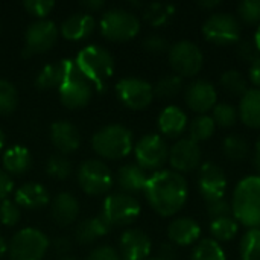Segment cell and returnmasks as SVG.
Segmentation results:
<instances>
[{"instance_id": "49", "label": "cell", "mask_w": 260, "mask_h": 260, "mask_svg": "<svg viewBox=\"0 0 260 260\" xmlns=\"http://www.w3.org/2000/svg\"><path fill=\"white\" fill-rule=\"evenodd\" d=\"M53 248L58 254H61L62 257L67 256L72 250V241L66 236H61V238H56L53 241Z\"/></svg>"}, {"instance_id": "13", "label": "cell", "mask_w": 260, "mask_h": 260, "mask_svg": "<svg viewBox=\"0 0 260 260\" xmlns=\"http://www.w3.org/2000/svg\"><path fill=\"white\" fill-rule=\"evenodd\" d=\"M59 30L52 20H38L34 21L26 30V47L23 56H30L35 53H44L50 50L56 40Z\"/></svg>"}, {"instance_id": "10", "label": "cell", "mask_w": 260, "mask_h": 260, "mask_svg": "<svg viewBox=\"0 0 260 260\" xmlns=\"http://www.w3.org/2000/svg\"><path fill=\"white\" fill-rule=\"evenodd\" d=\"M78 184L87 195L98 197L107 193L113 186V177L108 166L101 160H85L81 163L78 174Z\"/></svg>"}, {"instance_id": "40", "label": "cell", "mask_w": 260, "mask_h": 260, "mask_svg": "<svg viewBox=\"0 0 260 260\" xmlns=\"http://www.w3.org/2000/svg\"><path fill=\"white\" fill-rule=\"evenodd\" d=\"M46 172H47V175H50L56 180H66L72 174V163L66 155L55 154L47 160Z\"/></svg>"}, {"instance_id": "38", "label": "cell", "mask_w": 260, "mask_h": 260, "mask_svg": "<svg viewBox=\"0 0 260 260\" xmlns=\"http://www.w3.org/2000/svg\"><path fill=\"white\" fill-rule=\"evenodd\" d=\"M18 104V91L15 85L6 79H0V116L11 114Z\"/></svg>"}, {"instance_id": "43", "label": "cell", "mask_w": 260, "mask_h": 260, "mask_svg": "<svg viewBox=\"0 0 260 260\" xmlns=\"http://www.w3.org/2000/svg\"><path fill=\"white\" fill-rule=\"evenodd\" d=\"M207 206V215L210 216V219H219V218H225V216H233L232 212V203L222 197V198H216L212 201H206Z\"/></svg>"}, {"instance_id": "46", "label": "cell", "mask_w": 260, "mask_h": 260, "mask_svg": "<svg viewBox=\"0 0 260 260\" xmlns=\"http://www.w3.org/2000/svg\"><path fill=\"white\" fill-rule=\"evenodd\" d=\"M143 47L151 53H163V52L169 50V43L160 34H149L143 40Z\"/></svg>"}, {"instance_id": "41", "label": "cell", "mask_w": 260, "mask_h": 260, "mask_svg": "<svg viewBox=\"0 0 260 260\" xmlns=\"http://www.w3.org/2000/svg\"><path fill=\"white\" fill-rule=\"evenodd\" d=\"M238 15L247 24L260 23V0H242L238 3Z\"/></svg>"}, {"instance_id": "34", "label": "cell", "mask_w": 260, "mask_h": 260, "mask_svg": "<svg viewBox=\"0 0 260 260\" xmlns=\"http://www.w3.org/2000/svg\"><path fill=\"white\" fill-rule=\"evenodd\" d=\"M239 232V222L233 216H225L219 219H213L210 222V233L216 242L232 241Z\"/></svg>"}, {"instance_id": "16", "label": "cell", "mask_w": 260, "mask_h": 260, "mask_svg": "<svg viewBox=\"0 0 260 260\" xmlns=\"http://www.w3.org/2000/svg\"><path fill=\"white\" fill-rule=\"evenodd\" d=\"M201 148L190 137H183L177 140L169 149V163L177 172H190L201 165Z\"/></svg>"}, {"instance_id": "29", "label": "cell", "mask_w": 260, "mask_h": 260, "mask_svg": "<svg viewBox=\"0 0 260 260\" xmlns=\"http://www.w3.org/2000/svg\"><path fill=\"white\" fill-rule=\"evenodd\" d=\"M32 165V155L29 149L21 145H14L8 148L3 154V169L6 174L23 175L29 171Z\"/></svg>"}, {"instance_id": "20", "label": "cell", "mask_w": 260, "mask_h": 260, "mask_svg": "<svg viewBox=\"0 0 260 260\" xmlns=\"http://www.w3.org/2000/svg\"><path fill=\"white\" fill-rule=\"evenodd\" d=\"M50 140L52 145L59 151V154L66 155L79 148L81 134L73 123L67 120H59L50 126Z\"/></svg>"}, {"instance_id": "23", "label": "cell", "mask_w": 260, "mask_h": 260, "mask_svg": "<svg viewBox=\"0 0 260 260\" xmlns=\"http://www.w3.org/2000/svg\"><path fill=\"white\" fill-rule=\"evenodd\" d=\"M49 192L44 186L38 183H26L15 190L14 201L18 207H24L27 210L43 209L49 204Z\"/></svg>"}, {"instance_id": "37", "label": "cell", "mask_w": 260, "mask_h": 260, "mask_svg": "<svg viewBox=\"0 0 260 260\" xmlns=\"http://www.w3.org/2000/svg\"><path fill=\"white\" fill-rule=\"evenodd\" d=\"M183 78L177 73L163 76L155 85H154V94L163 99H169L177 96L183 90Z\"/></svg>"}, {"instance_id": "26", "label": "cell", "mask_w": 260, "mask_h": 260, "mask_svg": "<svg viewBox=\"0 0 260 260\" xmlns=\"http://www.w3.org/2000/svg\"><path fill=\"white\" fill-rule=\"evenodd\" d=\"M146 181L148 175L139 165H125L117 172V186L128 195L143 192Z\"/></svg>"}, {"instance_id": "30", "label": "cell", "mask_w": 260, "mask_h": 260, "mask_svg": "<svg viewBox=\"0 0 260 260\" xmlns=\"http://www.w3.org/2000/svg\"><path fill=\"white\" fill-rule=\"evenodd\" d=\"M177 8L172 3H161V2H154V3H146L143 8V18L151 24V26H165L175 14Z\"/></svg>"}, {"instance_id": "2", "label": "cell", "mask_w": 260, "mask_h": 260, "mask_svg": "<svg viewBox=\"0 0 260 260\" xmlns=\"http://www.w3.org/2000/svg\"><path fill=\"white\" fill-rule=\"evenodd\" d=\"M230 203L233 218L239 224L260 229V175L244 177L236 184Z\"/></svg>"}, {"instance_id": "4", "label": "cell", "mask_w": 260, "mask_h": 260, "mask_svg": "<svg viewBox=\"0 0 260 260\" xmlns=\"http://www.w3.org/2000/svg\"><path fill=\"white\" fill-rule=\"evenodd\" d=\"M76 66L81 75L98 88H104L105 79L114 72V59L111 53L98 44L85 46L76 56Z\"/></svg>"}, {"instance_id": "54", "label": "cell", "mask_w": 260, "mask_h": 260, "mask_svg": "<svg viewBox=\"0 0 260 260\" xmlns=\"http://www.w3.org/2000/svg\"><path fill=\"white\" fill-rule=\"evenodd\" d=\"M254 165L257 168V171L260 172V136L256 142V146H254Z\"/></svg>"}, {"instance_id": "17", "label": "cell", "mask_w": 260, "mask_h": 260, "mask_svg": "<svg viewBox=\"0 0 260 260\" xmlns=\"http://www.w3.org/2000/svg\"><path fill=\"white\" fill-rule=\"evenodd\" d=\"M184 98L190 110L200 114H206L209 110H212L216 105L218 91L213 82L207 79H197L187 85Z\"/></svg>"}, {"instance_id": "19", "label": "cell", "mask_w": 260, "mask_h": 260, "mask_svg": "<svg viewBox=\"0 0 260 260\" xmlns=\"http://www.w3.org/2000/svg\"><path fill=\"white\" fill-rule=\"evenodd\" d=\"M58 93H59V101L64 107L70 110H76L85 107L90 102L93 96V88L85 78L79 76L66 81L58 88Z\"/></svg>"}, {"instance_id": "51", "label": "cell", "mask_w": 260, "mask_h": 260, "mask_svg": "<svg viewBox=\"0 0 260 260\" xmlns=\"http://www.w3.org/2000/svg\"><path fill=\"white\" fill-rule=\"evenodd\" d=\"M248 78H250V81H251L257 88H260V56L256 61H253V62L250 64Z\"/></svg>"}, {"instance_id": "9", "label": "cell", "mask_w": 260, "mask_h": 260, "mask_svg": "<svg viewBox=\"0 0 260 260\" xmlns=\"http://www.w3.org/2000/svg\"><path fill=\"white\" fill-rule=\"evenodd\" d=\"M241 21L230 12H213L203 24V35L216 44H233L241 40Z\"/></svg>"}, {"instance_id": "42", "label": "cell", "mask_w": 260, "mask_h": 260, "mask_svg": "<svg viewBox=\"0 0 260 260\" xmlns=\"http://www.w3.org/2000/svg\"><path fill=\"white\" fill-rule=\"evenodd\" d=\"M20 218H21V210L15 204V201H11V200L0 201V222L5 227L17 225Z\"/></svg>"}, {"instance_id": "32", "label": "cell", "mask_w": 260, "mask_h": 260, "mask_svg": "<svg viewBox=\"0 0 260 260\" xmlns=\"http://www.w3.org/2000/svg\"><path fill=\"white\" fill-rule=\"evenodd\" d=\"M221 87L232 96H244L248 90V81L238 69H229L221 75Z\"/></svg>"}, {"instance_id": "56", "label": "cell", "mask_w": 260, "mask_h": 260, "mask_svg": "<svg viewBox=\"0 0 260 260\" xmlns=\"http://www.w3.org/2000/svg\"><path fill=\"white\" fill-rule=\"evenodd\" d=\"M253 40H254V43H256L257 49L260 50V24H259V27H257V30H256V34H254V37H253Z\"/></svg>"}, {"instance_id": "53", "label": "cell", "mask_w": 260, "mask_h": 260, "mask_svg": "<svg viewBox=\"0 0 260 260\" xmlns=\"http://www.w3.org/2000/svg\"><path fill=\"white\" fill-rule=\"evenodd\" d=\"M198 5L201 8H206V9H212V8H216L221 5V0H201L198 2Z\"/></svg>"}, {"instance_id": "11", "label": "cell", "mask_w": 260, "mask_h": 260, "mask_svg": "<svg viewBox=\"0 0 260 260\" xmlns=\"http://www.w3.org/2000/svg\"><path fill=\"white\" fill-rule=\"evenodd\" d=\"M137 165L143 171H157L169 158V146L160 134H145L134 146Z\"/></svg>"}, {"instance_id": "24", "label": "cell", "mask_w": 260, "mask_h": 260, "mask_svg": "<svg viewBox=\"0 0 260 260\" xmlns=\"http://www.w3.org/2000/svg\"><path fill=\"white\" fill-rule=\"evenodd\" d=\"M187 128V114L177 105H168L158 114V129L166 137H178Z\"/></svg>"}, {"instance_id": "3", "label": "cell", "mask_w": 260, "mask_h": 260, "mask_svg": "<svg viewBox=\"0 0 260 260\" xmlns=\"http://www.w3.org/2000/svg\"><path fill=\"white\" fill-rule=\"evenodd\" d=\"M91 146L99 157L107 160H119L133 151V133L123 125H107L94 133Z\"/></svg>"}, {"instance_id": "50", "label": "cell", "mask_w": 260, "mask_h": 260, "mask_svg": "<svg viewBox=\"0 0 260 260\" xmlns=\"http://www.w3.org/2000/svg\"><path fill=\"white\" fill-rule=\"evenodd\" d=\"M158 257L163 260H177L178 259L177 245H174L172 242L161 244V247H160V256Z\"/></svg>"}, {"instance_id": "21", "label": "cell", "mask_w": 260, "mask_h": 260, "mask_svg": "<svg viewBox=\"0 0 260 260\" xmlns=\"http://www.w3.org/2000/svg\"><path fill=\"white\" fill-rule=\"evenodd\" d=\"M168 236H169V241L177 247L192 245L200 239L201 227L195 219L181 216V218L171 221V224L168 225Z\"/></svg>"}, {"instance_id": "44", "label": "cell", "mask_w": 260, "mask_h": 260, "mask_svg": "<svg viewBox=\"0 0 260 260\" xmlns=\"http://www.w3.org/2000/svg\"><path fill=\"white\" fill-rule=\"evenodd\" d=\"M236 55L247 62H253L260 56V50L257 49L253 38H244L236 43Z\"/></svg>"}, {"instance_id": "6", "label": "cell", "mask_w": 260, "mask_h": 260, "mask_svg": "<svg viewBox=\"0 0 260 260\" xmlns=\"http://www.w3.org/2000/svg\"><path fill=\"white\" fill-rule=\"evenodd\" d=\"M49 248V238L38 229H23L17 232L9 245L11 260H41Z\"/></svg>"}, {"instance_id": "8", "label": "cell", "mask_w": 260, "mask_h": 260, "mask_svg": "<svg viewBox=\"0 0 260 260\" xmlns=\"http://www.w3.org/2000/svg\"><path fill=\"white\" fill-rule=\"evenodd\" d=\"M169 62L174 72L184 76H195L204 62V55L200 46L190 40H180L169 47Z\"/></svg>"}, {"instance_id": "27", "label": "cell", "mask_w": 260, "mask_h": 260, "mask_svg": "<svg viewBox=\"0 0 260 260\" xmlns=\"http://www.w3.org/2000/svg\"><path fill=\"white\" fill-rule=\"evenodd\" d=\"M239 119L250 128H260V88L253 87L241 96L239 101Z\"/></svg>"}, {"instance_id": "22", "label": "cell", "mask_w": 260, "mask_h": 260, "mask_svg": "<svg viewBox=\"0 0 260 260\" xmlns=\"http://www.w3.org/2000/svg\"><path fill=\"white\" fill-rule=\"evenodd\" d=\"M96 27V20L93 15L85 12L72 14L61 24V35L69 41H79L88 38Z\"/></svg>"}, {"instance_id": "36", "label": "cell", "mask_w": 260, "mask_h": 260, "mask_svg": "<svg viewBox=\"0 0 260 260\" xmlns=\"http://www.w3.org/2000/svg\"><path fill=\"white\" fill-rule=\"evenodd\" d=\"M215 129H216V123L213 117L209 114H200L189 125V134H190L189 137L198 143L210 139L215 134Z\"/></svg>"}, {"instance_id": "18", "label": "cell", "mask_w": 260, "mask_h": 260, "mask_svg": "<svg viewBox=\"0 0 260 260\" xmlns=\"http://www.w3.org/2000/svg\"><path fill=\"white\" fill-rule=\"evenodd\" d=\"M122 260H148L152 250L151 238L140 229H129L122 233L119 241Z\"/></svg>"}, {"instance_id": "52", "label": "cell", "mask_w": 260, "mask_h": 260, "mask_svg": "<svg viewBox=\"0 0 260 260\" xmlns=\"http://www.w3.org/2000/svg\"><path fill=\"white\" fill-rule=\"evenodd\" d=\"M81 6L85 8L88 12H96L105 6V2L104 0H84V2H81Z\"/></svg>"}, {"instance_id": "39", "label": "cell", "mask_w": 260, "mask_h": 260, "mask_svg": "<svg viewBox=\"0 0 260 260\" xmlns=\"http://www.w3.org/2000/svg\"><path fill=\"white\" fill-rule=\"evenodd\" d=\"M213 120L222 128H230L238 122V108L230 102H219L213 107Z\"/></svg>"}, {"instance_id": "45", "label": "cell", "mask_w": 260, "mask_h": 260, "mask_svg": "<svg viewBox=\"0 0 260 260\" xmlns=\"http://www.w3.org/2000/svg\"><path fill=\"white\" fill-rule=\"evenodd\" d=\"M23 6L30 15L44 20V17L55 8V2L53 0H26L23 2Z\"/></svg>"}, {"instance_id": "5", "label": "cell", "mask_w": 260, "mask_h": 260, "mask_svg": "<svg viewBox=\"0 0 260 260\" xmlns=\"http://www.w3.org/2000/svg\"><path fill=\"white\" fill-rule=\"evenodd\" d=\"M99 27L101 34L110 41H128L139 34L140 20L129 9L111 8L102 14Z\"/></svg>"}, {"instance_id": "31", "label": "cell", "mask_w": 260, "mask_h": 260, "mask_svg": "<svg viewBox=\"0 0 260 260\" xmlns=\"http://www.w3.org/2000/svg\"><path fill=\"white\" fill-rule=\"evenodd\" d=\"M222 151L232 161H244L250 154V143L241 134H229L222 140Z\"/></svg>"}, {"instance_id": "14", "label": "cell", "mask_w": 260, "mask_h": 260, "mask_svg": "<svg viewBox=\"0 0 260 260\" xmlns=\"http://www.w3.org/2000/svg\"><path fill=\"white\" fill-rule=\"evenodd\" d=\"M197 186L206 201L222 198L227 190V175L219 165L206 161L198 168Z\"/></svg>"}, {"instance_id": "28", "label": "cell", "mask_w": 260, "mask_h": 260, "mask_svg": "<svg viewBox=\"0 0 260 260\" xmlns=\"http://www.w3.org/2000/svg\"><path fill=\"white\" fill-rule=\"evenodd\" d=\"M110 230L111 225L105 221L102 215H99L82 221L75 230V238L81 245H90L99 238L105 236Z\"/></svg>"}, {"instance_id": "58", "label": "cell", "mask_w": 260, "mask_h": 260, "mask_svg": "<svg viewBox=\"0 0 260 260\" xmlns=\"http://www.w3.org/2000/svg\"><path fill=\"white\" fill-rule=\"evenodd\" d=\"M59 260H78L76 257H73V256H64V257H61Z\"/></svg>"}, {"instance_id": "25", "label": "cell", "mask_w": 260, "mask_h": 260, "mask_svg": "<svg viewBox=\"0 0 260 260\" xmlns=\"http://www.w3.org/2000/svg\"><path fill=\"white\" fill-rule=\"evenodd\" d=\"M78 215H79V203L72 193L61 192L59 195L55 197L52 203V218L58 225L66 227L73 224Z\"/></svg>"}, {"instance_id": "12", "label": "cell", "mask_w": 260, "mask_h": 260, "mask_svg": "<svg viewBox=\"0 0 260 260\" xmlns=\"http://www.w3.org/2000/svg\"><path fill=\"white\" fill-rule=\"evenodd\" d=\"M116 94L119 101L131 110H143L154 99V85L142 78H122L116 84Z\"/></svg>"}, {"instance_id": "59", "label": "cell", "mask_w": 260, "mask_h": 260, "mask_svg": "<svg viewBox=\"0 0 260 260\" xmlns=\"http://www.w3.org/2000/svg\"><path fill=\"white\" fill-rule=\"evenodd\" d=\"M148 260H163V259H160V257H151V259H148Z\"/></svg>"}, {"instance_id": "7", "label": "cell", "mask_w": 260, "mask_h": 260, "mask_svg": "<svg viewBox=\"0 0 260 260\" xmlns=\"http://www.w3.org/2000/svg\"><path fill=\"white\" fill-rule=\"evenodd\" d=\"M142 212L137 198L128 193H113L104 201L102 216L111 227H125L133 224Z\"/></svg>"}, {"instance_id": "33", "label": "cell", "mask_w": 260, "mask_h": 260, "mask_svg": "<svg viewBox=\"0 0 260 260\" xmlns=\"http://www.w3.org/2000/svg\"><path fill=\"white\" fill-rule=\"evenodd\" d=\"M190 260H227V257L219 242L213 238H204L195 245Z\"/></svg>"}, {"instance_id": "35", "label": "cell", "mask_w": 260, "mask_h": 260, "mask_svg": "<svg viewBox=\"0 0 260 260\" xmlns=\"http://www.w3.org/2000/svg\"><path fill=\"white\" fill-rule=\"evenodd\" d=\"M241 260H260V229H248L239 242Z\"/></svg>"}, {"instance_id": "57", "label": "cell", "mask_w": 260, "mask_h": 260, "mask_svg": "<svg viewBox=\"0 0 260 260\" xmlns=\"http://www.w3.org/2000/svg\"><path fill=\"white\" fill-rule=\"evenodd\" d=\"M5 140H6V139H5V134H3V131L0 129V151H2L3 146H5Z\"/></svg>"}, {"instance_id": "55", "label": "cell", "mask_w": 260, "mask_h": 260, "mask_svg": "<svg viewBox=\"0 0 260 260\" xmlns=\"http://www.w3.org/2000/svg\"><path fill=\"white\" fill-rule=\"evenodd\" d=\"M6 251H8V244H6V241L0 236V257L5 256Z\"/></svg>"}, {"instance_id": "47", "label": "cell", "mask_w": 260, "mask_h": 260, "mask_svg": "<svg viewBox=\"0 0 260 260\" xmlns=\"http://www.w3.org/2000/svg\"><path fill=\"white\" fill-rule=\"evenodd\" d=\"M87 260H122L120 259V254L113 248V247H108V245H102V247H98L96 250H93L88 256Z\"/></svg>"}, {"instance_id": "15", "label": "cell", "mask_w": 260, "mask_h": 260, "mask_svg": "<svg viewBox=\"0 0 260 260\" xmlns=\"http://www.w3.org/2000/svg\"><path fill=\"white\" fill-rule=\"evenodd\" d=\"M79 76H82V75L76 66V61L70 59V58H64L55 64L44 66L35 79V85L40 90L59 88L66 81L73 79V78H79Z\"/></svg>"}, {"instance_id": "1", "label": "cell", "mask_w": 260, "mask_h": 260, "mask_svg": "<svg viewBox=\"0 0 260 260\" xmlns=\"http://www.w3.org/2000/svg\"><path fill=\"white\" fill-rule=\"evenodd\" d=\"M143 193L149 206L158 215L172 216L186 204L189 186L183 174L171 169H160L148 177Z\"/></svg>"}, {"instance_id": "48", "label": "cell", "mask_w": 260, "mask_h": 260, "mask_svg": "<svg viewBox=\"0 0 260 260\" xmlns=\"http://www.w3.org/2000/svg\"><path fill=\"white\" fill-rule=\"evenodd\" d=\"M12 189H14L12 178L9 177V174H6L5 171L0 169V201L8 200V197L11 195Z\"/></svg>"}]
</instances>
